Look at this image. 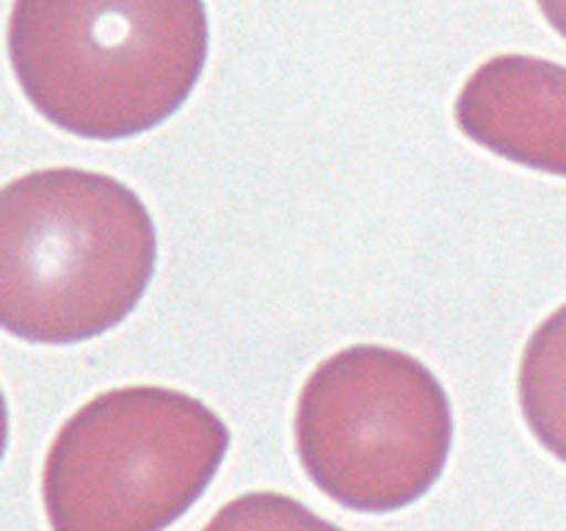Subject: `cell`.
Here are the masks:
<instances>
[{
  "label": "cell",
  "instance_id": "5",
  "mask_svg": "<svg viewBox=\"0 0 566 531\" xmlns=\"http://www.w3.org/2000/svg\"><path fill=\"white\" fill-rule=\"evenodd\" d=\"M457 122L492 153L566 177V66L495 55L464 83Z\"/></svg>",
  "mask_w": 566,
  "mask_h": 531
},
{
  "label": "cell",
  "instance_id": "1",
  "mask_svg": "<svg viewBox=\"0 0 566 531\" xmlns=\"http://www.w3.org/2000/svg\"><path fill=\"white\" fill-rule=\"evenodd\" d=\"M155 258L153 216L125 183L70 166L17 177L0 188V330L53 346L103 335Z\"/></svg>",
  "mask_w": 566,
  "mask_h": 531
},
{
  "label": "cell",
  "instance_id": "8",
  "mask_svg": "<svg viewBox=\"0 0 566 531\" xmlns=\"http://www.w3.org/2000/svg\"><path fill=\"white\" fill-rule=\"evenodd\" d=\"M536 3H539L547 22H551L562 37H566V0H536Z\"/></svg>",
  "mask_w": 566,
  "mask_h": 531
},
{
  "label": "cell",
  "instance_id": "9",
  "mask_svg": "<svg viewBox=\"0 0 566 531\" xmlns=\"http://www.w3.org/2000/svg\"><path fill=\"white\" fill-rule=\"evenodd\" d=\"M6 442H9V409H6L3 391H0V459L6 454Z\"/></svg>",
  "mask_w": 566,
  "mask_h": 531
},
{
  "label": "cell",
  "instance_id": "2",
  "mask_svg": "<svg viewBox=\"0 0 566 531\" xmlns=\"http://www.w3.org/2000/svg\"><path fill=\"white\" fill-rule=\"evenodd\" d=\"M9 59L33 108L83 138L153 131L208 59L202 0H14Z\"/></svg>",
  "mask_w": 566,
  "mask_h": 531
},
{
  "label": "cell",
  "instance_id": "7",
  "mask_svg": "<svg viewBox=\"0 0 566 531\" xmlns=\"http://www.w3.org/2000/svg\"><path fill=\"white\" fill-rule=\"evenodd\" d=\"M202 531H343L282 492H247L213 514Z\"/></svg>",
  "mask_w": 566,
  "mask_h": 531
},
{
  "label": "cell",
  "instance_id": "3",
  "mask_svg": "<svg viewBox=\"0 0 566 531\" xmlns=\"http://www.w3.org/2000/svg\"><path fill=\"white\" fill-rule=\"evenodd\" d=\"M224 420L169 387L108 391L59 429L42 473L53 531H164L213 481Z\"/></svg>",
  "mask_w": 566,
  "mask_h": 531
},
{
  "label": "cell",
  "instance_id": "6",
  "mask_svg": "<svg viewBox=\"0 0 566 531\" xmlns=\"http://www.w3.org/2000/svg\"><path fill=\"white\" fill-rule=\"evenodd\" d=\"M520 404L536 440L566 462V304L531 335L525 346Z\"/></svg>",
  "mask_w": 566,
  "mask_h": 531
},
{
  "label": "cell",
  "instance_id": "4",
  "mask_svg": "<svg viewBox=\"0 0 566 531\" xmlns=\"http://www.w3.org/2000/svg\"><path fill=\"white\" fill-rule=\"evenodd\" d=\"M453 440L440 379L409 354L352 346L310 374L296 448L310 479L357 512H392L434 487Z\"/></svg>",
  "mask_w": 566,
  "mask_h": 531
}]
</instances>
